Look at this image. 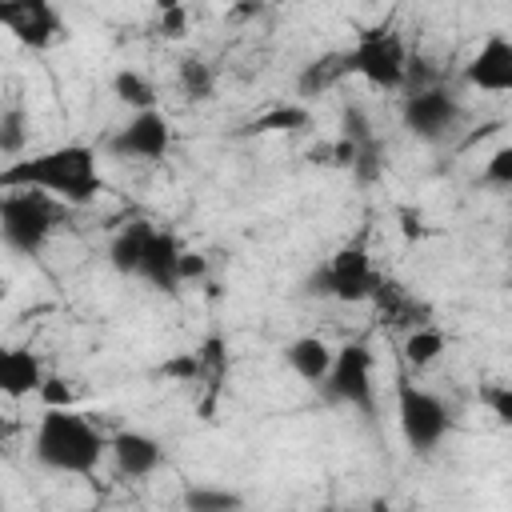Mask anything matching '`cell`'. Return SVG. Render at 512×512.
I'll return each mask as SVG.
<instances>
[{"instance_id": "2", "label": "cell", "mask_w": 512, "mask_h": 512, "mask_svg": "<svg viewBox=\"0 0 512 512\" xmlns=\"http://www.w3.org/2000/svg\"><path fill=\"white\" fill-rule=\"evenodd\" d=\"M104 452H108V440L92 420H84L72 408H44L32 436V456L44 468L64 476H92Z\"/></svg>"}, {"instance_id": "16", "label": "cell", "mask_w": 512, "mask_h": 512, "mask_svg": "<svg viewBox=\"0 0 512 512\" xmlns=\"http://www.w3.org/2000/svg\"><path fill=\"white\" fill-rule=\"evenodd\" d=\"M344 80H348V60H344V52H324V56H316V60H308V64L300 68L296 92H300L304 100H312V96L332 92V88L344 84Z\"/></svg>"}, {"instance_id": "7", "label": "cell", "mask_w": 512, "mask_h": 512, "mask_svg": "<svg viewBox=\"0 0 512 512\" xmlns=\"http://www.w3.org/2000/svg\"><path fill=\"white\" fill-rule=\"evenodd\" d=\"M396 420H400V432H404L408 448L420 452V456H428L452 428V416L440 404V396H432V392H424L408 380L396 384Z\"/></svg>"}, {"instance_id": "24", "label": "cell", "mask_w": 512, "mask_h": 512, "mask_svg": "<svg viewBox=\"0 0 512 512\" xmlns=\"http://www.w3.org/2000/svg\"><path fill=\"white\" fill-rule=\"evenodd\" d=\"M184 504L192 512H232V508L244 504V496L232 492V488H216V484H192L184 492Z\"/></svg>"}, {"instance_id": "1", "label": "cell", "mask_w": 512, "mask_h": 512, "mask_svg": "<svg viewBox=\"0 0 512 512\" xmlns=\"http://www.w3.org/2000/svg\"><path fill=\"white\" fill-rule=\"evenodd\" d=\"M4 188H40L72 208L92 204L100 192L96 152L88 144H60L32 156H16L0 168V192Z\"/></svg>"}, {"instance_id": "3", "label": "cell", "mask_w": 512, "mask_h": 512, "mask_svg": "<svg viewBox=\"0 0 512 512\" xmlns=\"http://www.w3.org/2000/svg\"><path fill=\"white\" fill-rule=\"evenodd\" d=\"M60 224V200L40 188L0 192V240L20 256H40Z\"/></svg>"}, {"instance_id": "12", "label": "cell", "mask_w": 512, "mask_h": 512, "mask_svg": "<svg viewBox=\"0 0 512 512\" xmlns=\"http://www.w3.org/2000/svg\"><path fill=\"white\" fill-rule=\"evenodd\" d=\"M180 252H184V248H180V240H176L168 228H152L136 276L148 280V284L160 288V292H176V288H180Z\"/></svg>"}, {"instance_id": "30", "label": "cell", "mask_w": 512, "mask_h": 512, "mask_svg": "<svg viewBox=\"0 0 512 512\" xmlns=\"http://www.w3.org/2000/svg\"><path fill=\"white\" fill-rule=\"evenodd\" d=\"M36 392L44 396L48 408H72V388H68V380H60V376H44Z\"/></svg>"}, {"instance_id": "31", "label": "cell", "mask_w": 512, "mask_h": 512, "mask_svg": "<svg viewBox=\"0 0 512 512\" xmlns=\"http://www.w3.org/2000/svg\"><path fill=\"white\" fill-rule=\"evenodd\" d=\"M184 28H188V12H184V4L160 8V32H164V36L180 40V36H184Z\"/></svg>"}, {"instance_id": "28", "label": "cell", "mask_w": 512, "mask_h": 512, "mask_svg": "<svg viewBox=\"0 0 512 512\" xmlns=\"http://www.w3.org/2000/svg\"><path fill=\"white\" fill-rule=\"evenodd\" d=\"M160 376L180 380V384H192V380H200V356L196 352H176L172 360L160 364Z\"/></svg>"}, {"instance_id": "17", "label": "cell", "mask_w": 512, "mask_h": 512, "mask_svg": "<svg viewBox=\"0 0 512 512\" xmlns=\"http://www.w3.org/2000/svg\"><path fill=\"white\" fill-rule=\"evenodd\" d=\"M368 300H376L380 304V312H384V320H392V324H428V308L416 300V296H408L400 284H392V280H384L380 276V284L372 288V296Z\"/></svg>"}, {"instance_id": "23", "label": "cell", "mask_w": 512, "mask_h": 512, "mask_svg": "<svg viewBox=\"0 0 512 512\" xmlns=\"http://www.w3.org/2000/svg\"><path fill=\"white\" fill-rule=\"evenodd\" d=\"M176 80H180V88H184L188 100H208L212 88H216V72H212V64L200 60V56H184L180 68H176Z\"/></svg>"}, {"instance_id": "19", "label": "cell", "mask_w": 512, "mask_h": 512, "mask_svg": "<svg viewBox=\"0 0 512 512\" xmlns=\"http://www.w3.org/2000/svg\"><path fill=\"white\" fill-rule=\"evenodd\" d=\"M312 124V112L304 108V104H272L268 112H260V116H252L248 124H244V132H252V136H264V132H304Z\"/></svg>"}, {"instance_id": "18", "label": "cell", "mask_w": 512, "mask_h": 512, "mask_svg": "<svg viewBox=\"0 0 512 512\" xmlns=\"http://www.w3.org/2000/svg\"><path fill=\"white\" fill-rule=\"evenodd\" d=\"M148 232H152L148 220H132L128 228H120V232L112 236V244H108V264H112L120 276H136V272H140V256H144Z\"/></svg>"}, {"instance_id": "26", "label": "cell", "mask_w": 512, "mask_h": 512, "mask_svg": "<svg viewBox=\"0 0 512 512\" xmlns=\"http://www.w3.org/2000/svg\"><path fill=\"white\" fill-rule=\"evenodd\" d=\"M340 136H344L352 148L376 140V128H372V120H368V112H364L360 104H344V112H340Z\"/></svg>"}, {"instance_id": "11", "label": "cell", "mask_w": 512, "mask_h": 512, "mask_svg": "<svg viewBox=\"0 0 512 512\" xmlns=\"http://www.w3.org/2000/svg\"><path fill=\"white\" fill-rule=\"evenodd\" d=\"M464 80L480 92H512V40L504 32H492L468 60Z\"/></svg>"}, {"instance_id": "9", "label": "cell", "mask_w": 512, "mask_h": 512, "mask_svg": "<svg viewBox=\"0 0 512 512\" xmlns=\"http://www.w3.org/2000/svg\"><path fill=\"white\" fill-rule=\"evenodd\" d=\"M108 156L116 160H164L168 148H172V124L164 112L156 108H144L136 112L128 124H120L112 136H108Z\"/></svg>"}, {"instance_id": "8", "label": "cell", "mask_w": 512, "mask_h": 512, "mask_svg": "<svg viewBox=\"0 0 512 512\" xmlns=\"http://www.w3.org/2000/svg\"><path fill=\"white\" fill-rule=\"evenodd\" d=\"M400 120L404 128L416 136V140H428V144H440L448 140L460 120H464V108L460 100L440 88V84H424V88H408L404 104H400Z\"/></svg>"}, {"instance_id": "21", "label": "cell", "mask_w": 512, "mask_h": 512, "mask_svg": "<svg viewBox=\"0 0 512 512\" xmlns=\"http://www.w3.org/2000/svg\"><path fill=\"white\" fill-rule=\"evenodd\" d=\"M440 352H444V332L432 328V324H416V328L404 336V360H408L412 368H428V364H436Z\"/></svg>"}, {"instance_id": "20", "label": "cell", "mask_w": 512, "mask_h": 512, "mask_svg": "<svg viewBox=\"0 0 512 512\" xmlns=\"http://www.w3.org/2000/svg\"><path fill=\"white\" fill-rule=\"evenodd\" d=\"M28 148V108L20 100L0 104V156L16 160Z\"/></svg>"}, {"instance_id": "4", "label": "cell", "mask_w": 512, "mask_h": 512, "mask_svg": "<svg viewBox=\"0 0 512 512\" xmlns=\"http://www.w3.org/2000/svg\"><path fill=\"white\" fill-rule=\"evenodd\" d=\"M376 284H380V272L372 268V256L364 252V244H348V248L332 252V256L304 280V292H308V296H324V300L360 304V300L372 296Z\"/></svg>"}, {"instance_id": "6", "label": "cell", "mask_w": 512, "mask_h": 512, "mask_svg": "<svg viewBox=\"0 0 512 512\" xmlns=\"http://www.w3.org/2000/svg\"><path fill=\"white\" fill-rule=\"evenodd\" d=\"M320 392L332 404H348L364 416H376V384H372V348L364 340L344 344L332 352V368L320 380Z\"/></svg>"}, {"instance_id": "33", "label": "cell", "mask_w": 512, "mask_h": 512, "mask_svg": "<svg viewBox=\"0 0 512 512\" xmlns=\"http://www.w3.org/2000/svg\"><path fill=\"white\" fill-rule=\"evenodd\" d=\"M8 432H12V424H8V416H4V408H0V444L8 440Z\"/></svg>"}, {"instance_id": "5", "label": "cell", "mask_w": 512, "mask_h": 512, "mask_svg": "<svg viewBox=\"0 0 512 512\" xmlns=\"http://www.w3.org/2000/svg\"><path fill=\"white\" fill-rule=\"evenodd\" d=\"M348 60V76H364L376 88H404V72H408V48L400 40V32L392 28H368L356 36L352 48H344Z\"/></svg>"}, {"instance_id": "22", "label": "cell", "mask_w": 512, "mask_h": 512, "mask_svg": "<svg viewBox=\"0 0 512 512\" xmlns=\"http://www.w3.org/2000/svg\"><path fill=\"white\" fill-rule=\"evenodd\" d=\"M112 96H116L120 104L136 108V112L156 108V88H152V80L140 76V72H132V68H120V72L112 76Z\"/></svg>"}, {"instance_id": "14", "label": "cell", "mask_w": 512, "mask_h": 512, "mask_svg": "<svg viewBox=\"0 0 512 512\" xmlns=\"http://www.w3.org/2000/svg\"><path fill=\"white\" fill-rule=\"evenodd\" d=\"M44 380V364L32 348H0V396L20 400L36 392Z\"/></svg>"}, {"instance_id": "32", "label": "cell", "mask_w": 512, "mask_h": 512, "mask_svg": "<svg viewBox=\"0 0 512 512\" xmlns=\"http://www.w3.org/2000/svg\"><path fill=\"white\" fill-rule=\"evenodd\" d=\"M208 276V260L200 256V252H180V284H188V280H204Z\"/></svg>"}, {"instance_id": "27", "label": "cell", "mask_w": 512, "mask_h": 512, "mask_svg": "<svg viewBox=\"0 0 512 512\" xmlns=\"http://www.w3.org/2000/svg\"><path fill=\"white\" fill-rule=\"evenodd\" d=\"M480 184H488V188H512V148L508 144H500L492 156H488V164H484V172H480Z\"/></svg>"}, {"instance_id": "13", "label": "cell", "mask_w": 512, "mask_h": 512, "mask_svg": "<svg viewBox=\"0 0 512 512\" xmlns=\"http://www.w3.org/2000/svg\"><path fill=\"white\" fill-rule=\"evenodd\" d=\"M108 452H112V460H116V472L128 476V480H144V476H152V472L164 464L160 440L148 436V432H136V428L116 432V436L108 440Z\"/></svg>"}, {"instance_id": "25", "label": "cell", "mask_w": 512, "mask_h": 512, "mask_svg": "<svg viewBox=\"0 0 512 512\" xmlns=\"http://www.w3.org/2000/svg\"><path fill=\"white\" fill-rule=\"evenodd\" d=\"M348 168H352L356 184H376V180L384 176V144H380V136L368 140V144H356Z\"/></svg>"}, {"instance_id": "10", "label": "cell", "mask_w": 512, "mask_h": 512, "mask_svg": "<svg viewBox=\"0 0 512 512\" xmlns=\"http://www.w3.org/2000/svg\"><path fill=\"white\" fill-rule=\"evenodd\" d=\"M0 28H8L24 48H52L68 28L52 0H0Z\"/></svg>"}, {"instance_id": "29", "label": "cell", "mask_w": 512, "mask_h": 512, "mask_svg": "<svg viewBox=\"0 0 512 512\" xmlns=\"http://www.w3.org/2000/svg\"><path fill=\"white\" fill-rule=\"evenodd\" d=\"M480 400L492 408V416H496L500 424H512V388H508V384H492V388H484Z\"/></svg>"}, {"instance_id": "15", "label": "cell", "mask_w": 512, "mask_h": 512, "mask_svg": "<svg viewBox=\"0 0 512 512\" xmlns=\"http://www.w3.org/2000/svg\"><path fill=\"white\" fill-rule=\"evenodd\" d=\"M284 364L312 388H320V380L328 376L332 368V348L320 340V336H296L288 348H284Z\"/></svg>"}]
</instances>
